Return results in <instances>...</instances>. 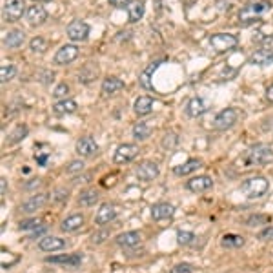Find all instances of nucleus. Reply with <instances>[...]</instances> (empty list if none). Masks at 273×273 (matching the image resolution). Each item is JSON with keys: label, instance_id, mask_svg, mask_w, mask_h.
<instances>
[{"label": "nucleus", "instance_id": "nucleus-1", "mask_svg": "<svg viewBox=\"0 0 273 273\" xmlns=\"http://www.w3.org/2000/svg\"><path fill=\"white\" fill-rule=\"evenodd\" d=\"M243 162L250 168V166H264L273 162V150L268 144H255L250 150L244 151Z\"/></svg>", "mask_w": 273, "mask_h": 273}, {"label": "nucleus", "instance_id": "nucleus-2", "mask_svg": "<svg viewBox=\"0 0 273 273\" xmlns=\"http://www.w3.org/2000/svg\"><path fill=\"white\" fill-rule=\"evenodd\" d=\"M270 9H272V4L266 2V0L248 4V5H244L243 9L239 11V22H241L243 26H248V24L259 20V18H261L264 13H268Z\"/></svg>", "mask_w": 273, "mask_h": 273}, {"label": "nucleus", "instance_id": "nucleus-3", "mask_svg": "<svg viewBox=\"0 0 273 273\" xmlns=\"http://www.w3.org/2000/svg\"><path fill=\"white\" fill-rule=\"evenodd\" d=\"M270 190V182L264 177H250L241 184V191L248 199H261L263 195H266V191Z\"/></svg>", "mask_w": 273, "mask_h": 273}, {"label": "nucleus", "instance_id": "nucleus-4", "mask_svg": "<svg viewBox=\"0 0 273 273\" xmlns=\"http://www.w3.org/2000/svg\"><path fill=\"white\" fill-rule=\"evenodd\" d=\"M239 44L237 36L230 35V33H215L210 36V46L215 53H226L235 49Z\"/></svg>", "mask_w": 273, "mask_h": 273}, {"label": "nucleus", "instance_id": "nucleus-5", "mask_svg": "<svg viewBox=\"0 0 273 273\" xmlns=\"http://www.w3.org/2000/svg\"><path fill=\"white\" fill-rule=\"evenodd\" d=\"M26 11V0H5L4 9H2V18L5 22H18Z\"/></svg>", "mask_w": 273, "mask_h": 273}, {"label": "nucleus", "instance_id": "nucleus-6", "mask_svg": "<svg viewBox=\"0 0 273 273\" xmlns=\"http://www.w3.org/2000/svg\"><path fill=\"white\" fill-rule=\"evenodd\" d=\"M237 111L233 108H228V109H222L221 113L217 115L215 120H213V128L219 129V131H226V129L233 128L235 122H237Z\"/></svg>", "mask_w": 273, "mask_h": 273}, {"label": "nucleus", "instance_id": "nucleus-7", "mask_svg": "<svg viewBox=\"0 0 273 273\" xmlns=\"http://www.w3.org/2000/svg\"><path fill=\"white\" fill-rule=\"evenodd\" d=\"M46 263L60 264V266H67V268H77V266H80V263H82V255H80V253H62V255L47 257Z\"/></svg>", "mask_w": 273, "mask_h": 273}, {"label": "nucleus", "instance_id": "nucleus-8", "mask_svg": "<svg viewBox=\"0 0 273 273\" xmlns=\"http://www.w3.org/2000/svg\"><path fill=\"white\" fill-rule=\"evenodd\" d=\"M135 175L139 177V181L151 182L153 179L159 177V164L153 160H146L142 164H139V168L135 170Z\"/></svg>", "mask_w": 273, "mask_h": 273}, {"label": "nucleus", "instance_id": "nucleus-9", "mask_svg": "<svg viewBox=\"0 0 273 273\" xmlns=\"http://www.w3.org/2000/svg\"><path fill=\"white\" fill-rule=\"evenodd\" d=\"M66 33H67V36H69V40L84 42L89 35V26L82 20H75V22H71V24L67 26Z\"/></svg>", "mask_w": 273, "mask_h": 273}, {"label": "nucleus", "instance_id": "nucleus-10", "mask_svg": "<svg viewBox=\"0 0 273 273\" xmlns=\"http://www.w3.org/2000/svg\"><path fill=\"white\" fill-rule=\"evenodd\" d=\"M139 155V146L137 144H120L115 151V164H126V162H131Z\"/></svg>", "mask_w": 273, "mask_h": 273}, {"label": "nucleus", "instance_id": "nucleus-11", "mask_svg": "<svg viewBox=\"0 0 273 273\" xmlns=\"http://www.w3.org/2000/svg\"><path fill=\"white\" fill-rule=\"evenodd\" d=\"M117 206L115 204H109V202H106V204H102V206L98 208L97 215H95V222H97L98 226H104V224H109L111 221H115L117 219Z\"/></svg>", "mask_w": 273, "mask_h": 273}, {"label": "nucleus", "instance_id": "nucleus-12", "mask_svg": "<svg viewBox=\"0 0 273 273\" xmlns=\"http://www.w3.org/2000/svg\"><path fill=\"white\" fill-rule=\"evenodd\" d=\"M77 57H78L77 46L67 44V46H62L57 51V55H55V64H58V66H66V64H71Z\"/></svg>", "mask_w": 273, "mask_h": 273}, {"label": "nucleus", "instance_id": "nucleus-13", "mask_svg": "<svg viewBox=\"0 0 273 273\" xmlns=\"http://www.w3.org/2000/svg\"><path fill=\"white\" fill-rule=\"evenodd\" d=\"M47 201H49L47 193H36V195H33L31 199H27V201L22 204L20 210L24 213H33L36 212V210H42V208L47 204Z\"/></svg>", "mask_w": 273, "mask_h": 273}, {"label": "nucleus", "instance_id": "nucleus-14", "mask_svg": "<svg viewBox=\"0 0 273 273\" xmlns=\"http://www.w3.org/2000/svg\"><path fill=\"white\" fill-rule=\"evenodd\" d=\"M186 188L193 193H202V191H208L210 188H213V179L208 175H199V177H193L191 181H188Z\"/></svg>", "mask_w": 273, "mask_h": 273}, {"label": "nucleus", "instance_id": "nucleus-15", "mask_svg": "<svg viewBox=\"0 0 273 273\" xmlns=\"http://www.w3.org/2000/svg\"><path fill=\"white\" fill-rule=\"evenodd\" d=\"M97 151H98V144L89 135H86V137L77 140V153L80 155V157H93Z\"/></svg>", "mask_w": 273, "mask_h": 273}, {"label": "nucleus", "instance_id": "nucleus-16", "mask_svg": "<svg viewBox=\"0 0 273 273\" xmlns=\"http://www.w3.org/2000/svg\"><path fill=\"white\" fill-rule=\"evenodd\" d=\"M26 18H27V22H29V26H33V27L42 26V24L47 20V11L44 9L42 5H31L26 13Z\"/></svg>", "mask_w": 273, "mask_h": 273}, {"label": "nucleus", "instance_id": "nucleus-17", "mask_svg": "<svg viewBox=\"0 0 273 273\" xmlns=\"http://www.w3.org/2000/svg\"><path fill=\"white\" fill-rule=\"evenodd\" d=\"M38 248H40L42 252H58V250L66 248V241L60 237H55V235H46V237L40 239Z\"/></svg>", "mask_w": 273, "mask_h": 273}, {"label": "nucleus", "instance_id": "nucleus-18", "mask_svg": "<svg viewBox=\"0 0 273 273\" xmlns=\"http://www.w3.org/2000/svg\"><path fill=\"white\" fill-rule=\"evenodd\" d=\"M175 213V208L168 204V202H159L151 206V219L153 221H164V219H171Z\"/></svg>", "mask_w": 273, "mask_h": 273}, {"label": "nucleus", "instance_id": "nucleus-19", "mask_svg": "<svg viewBox=\"0 0 273 273\" xmlns=\"http://www.w3.org/2000/svg\"><path fill=\"white\" fill-rule=\"evenodd\" d=\"M250 64H253V66H270V64H273V49H270V47L257 49L250 57Z\"/></svg>", "mask_w": 273, "mask_h": 273}, {"label": "nucleus", "instance_id": "nucleus-20", "mask_svg": "<svg viewBox=\"0 0 273 273\" xmlns=\"http://www.w3.org/2000/svg\"><path fill=\"white\" fill-rule=\"evenodd\" d=\"M204 111H206V104L202 102V98H199V97L190 98V100H188V104H186V115H188V117H191V119L201 117Z\"/></svg>", "mask_w": 273, "mask_h": 273}, {"label": "nucleus", "instance_id": "nucleus-21", "mask_svg": "<svg viewBox=\"0 0 273 273\" xmlns=\"http://www.w3.org/2000/svg\"><path fill=\"white\" fill-rule=\"evenodd\" d=\"M84 222H86L84 215H80V213H75V215L67 217L66 221L60 224V228H62V232L71 233V232H77V230H80V228L84 226Z\"/></svg>", "mask_w": 273, "mask_h": 273}, {"label": "nucleus", "instance_id": "nucleus-22", "mask_svg": "<svg viewBox=\"0 0 273 273\" xmlns=\"http://www.w3.org/2000/svg\"><path fill=\"white\" fill-rule=\"evenodd\" d=\"M120 89H124V82L120 80V78H117V77L104 78L102 95H106V97H111V95H115V93H119Z\"/></svg>", "mask_w": 273, "mask_h": 273}, {"label": "nucleus", "instance_id": "nucleus-23", "mask_svg": "<svg viewBox=\"0 0 273 273\" xmlns=\"http://www.w3.org/2000/svg\"><path fill=\"white\" fill-rule=\"evenodd\" d=\"M162 64V60H157V62H151L150 66L146 67L144 71L140 73V77H139V82H140V86L144 89H151L153 88V84H151V75H153L157 69H159V66Z\"/></svg>", "mask_w": 273, "mask_h": 273}, {"label": "nucleus", "instance_id": "nucleus-24", "mask_svg": "<svg viewBox=\"0 0 273 273\" xmlns=\"http://www.w3.org/2000/svg\"><path fill=\"white\" fill-rule=\"evenodd\" d=\"M26 40V35H24V31H9L7 35L4 36V46L9 47V49H16V47H20Z\"/></svg>", "mask_w": 273, "mask_h": 273}, {"label": "nucleus", "instance_id": "nucleus-25", "mask_svg": "<svg viewBox=\"0 0 273 273\" xmlns=\"http://www.w3.org/2000/svg\"><path fill=\"white\" fill-rule=\"evenodd\" d=\"M202 166V162L199 159H190V160H186L184 164L181 166H175L173 168V173L179 177H184V175H190V173H193V171H197L199 168Z\"/></svg>", "mask_w": 273, "mask_h": 273}, {"label": "nucleus", "instance_id": "nucleus-26", "mask_svg": "<svg viewBox=\"0 0 273 273\" xmlns=\"http://www.w3.org/2000/svg\"><path fill=\"white\" fill-rule=\"evenodd\" d=\"M135 113L139 117H144V115H150L153 111V98L151 97H139L135 100Z\"/></svg>", "mask_w": 273, "mask_h": 273}, {"label": "nucleus", "instance_id": "nucleus-27", "mask_svg": "<svg viewBox=\"0 0 273 273\" xmlns=\"http://www.w3.org/2000/svg\"><path fill=\"white\" fill-rule=\"evenodd\" d=\"M117 244L122 248H133L140 244V233L139 232H124L117 237Z\"/></svg>", "mask_w": 273, "mask_h": 273}, {"label": "nucleus", "instance_id": "nucleus-28", "mask_svg": "<svg viewBox=\"0 0 273 273\" xmlns=\"http://www.w3.org/2000/svg\"><path fill=\"white\" fill-rule=\"evenodd\" d=\"M77 102L75 100H58L55 106H53V111L55 115H71L77 111Z\"/></svg>", "mask_w": 273, "mask_h": 273}, {"label": "nucleus", "instance_id": "nucleus-29", "mask_svg": "<svg viewBox=\"0 0 273 273\" xmlns=\"http://www.w3.org/2000/svg\"><path fill=\"white\" fill-rule=\"evenodd\" d=\"M98 199H100V195H98L97 190H84L82 193H80V197H78V204L84 208L95 206L98 202Z\"/></svg>", "mask_w": 273, "mask_h": 273}, {"label": "nucleus", "instance_id": "nucleus-30", "mask_svg": "<svg viewBox=\"0 0 273 273\" xmlns=\"http://www.w3.org/2000/svg\"><path fill=\"white\" fill-rule=\"evenodd\" d=\"M129 22H139L144 16V2H131L128 5Z\"/></svg>", "mask_w": 273, "mask_h": 273}, {"label": "nucleus", "instance_id": "nucleus-31", "mask_svg": "<svg viewBox=\"0 0 273 273\" xmlns=\"http://www.w3.org/2000/svg\"><path fill=\"white\" fill-rule=\"evenodd\" d=\"M244 237L243 235H235V233H226L224 237L221 239V244L224 248H241L244 246Z\"/></svg>", "mask_w": 273, "mask_h": 273}, {"label": "nucleus", "instance_id": "nucleus-32", "mask_svg": "<svg viewBox=\"0 0 273 273\" xmlns=\"http://www.w3.org/2000/svg\"><path fill=\"white\" fill-rule=\"evenodd\" d=\"M150 135H151L150 124L139 122V124H135V126H133V137L137 140H146L148 137H150Z\"/></svg>", "mask_w": 273, "mask_h": 273}, {"label": "nucleus", "instance_id": "nucleus-33", "mask_svg": "<svg viewBox=\"0 0 273 273\" xmlns=\"http://www.w3.org/2000/svg\"><path fill=\"white\" fill-rule=\"evenodd\" d=\"M97 73H98L97 66H93V64H88V66L84 67L82 71L78 73V80H80V82H91L93 78L97 77Z\"/></svg>", "mask_w": 273, "mask_h": 273}, {"label": "nucleus", "instance_id": "nucleus-34", "mask_svg": "<svg viewBox=\"0 0 273 273\" xmlns=\"http://www.w3.org/2000/svg\"><path fill=\"white\" fill-rule=\"evenodd\" d=\"M15 75H16V67L13 64H2V67H0V80L2 82L11 80Z\"/></svg>", "mask_w": 273, "mask_h": 273}, {"label": "nucleus", "instance_id": "nucleus-35", "mask_svg": "<svg viewBox=\"0 0 273 273\" xmlns=\"http://www.w3.org/2000/svg\"><path fill=\"white\" fill-rule=\"evenodd\" d=\"M26 135H27V128H26V126H18V128H16L15 131L9 135L11 139L7 140V142H9V144H16V142H20V140L26 139Z\"/></svg>", "mask_w": 273, "mask_h": 273}, {"label": "nucleus", "instance_id": "nucleus-36", "mask_svg": "<svg viewBox=\"0 0 273 273\" xmlns=\"http://www.w3.org/2000/svg\"><path fill=\"white\" fill-rule=\"evenodd\" d=\"M29 47H31V51H35V53H44L47 49V42L42 38V36H35L33 40L29 42Z\"/></svg>", "mask_w": 273, "mask_h": 273}, {"label": "nucleus", "instance_id": "nucleus-37", "mask_svg": "<svg viewBox=\"0 0 273 273\" xmlns=\"http://www.w3.org/2000/svg\"><path fill=\"white\" fill-rule=\"evenodd\" d=\"M268 215H250L246 219V226H261V224H268Z\"/></svg>", "mask_w": 273, "mask_h": 273}, {"label": "nucleus", "instance_id": "nucleus-38", "mask_svg": "<svg viewBox=\"0 0 273 273\" xmlns=\"http://www.w3.org/2000/svg\"><path fill=\"white\" fill-rule=\"evenodd\" d=\"M18 263V255H11V252H5L2 250V268H11L13 264Z\"/></svg>", "mask_w": 273, "mask_h": 273}, {"label": "nucleus", "instance_id": "nucleus-39", "mask_svg": "<svg viewBox=\"0 0 273 273\" xmlns=\"http://www.w3.org/2000/svg\"><path fill=\"white\" fill-rule=\"evenodd\" d=\"M193 239H195V235L191 232H179L177 233V243L182 244V246H188V244L193 243Z\"/></svg>", "mask_w": 273, "mask_h": 273}, {"label": "nucleus", "instance_id": "nucleus-40", "mask_svg": "<svg viewBox=\"0 0 273 273\" xmlns=\"http://www.w3.org/2000/svg\"><path fill=\"white\" fill-rule=\"evenodd\" d=\"M177 142H179V137H177L175 133H166L164 139H162V146H164V148H168V150L175 148Z\"/></svg>", "mask_w": 273, "mask_h": 273}, {"label": "nucleus", "instance_id": "nucleus-41", "mask_svg": "<svg viewBox=\"0 0 273 273\" xmlns=\"http://www.w3.org/2000/svg\"><path fill=\"white\" fill-rule=\"evenodd\" d=\"M193 270L195 268H193L190 263H181V264H175L170 273H193Z\"/></svg>", "mask_w": 273, "mask_h": 273}, {"label": "nucleus", "instance_id": "nucleus-42", "mask_svg": "<svg viewBox=\"0 0 273 273\" xmlns=\"http://www.w3.org/2000/svg\"><path fill=\"white\" fill-rule=\"evenodd\" d=\"M67 93H69V86H67V84H60V86H58L57 89H55V93H53V97L55 98H58V100H66V95Z\"/></svg>", "mask_w": 273, "mask_h": 273}, {"label": "nucleus", "instance_id": "nucleus-43", "mask_svg": "<svg viewBox=\"0 0 273 273\" xmlns=\"http://www.w3.org/2000/svg\"><path fill=\"white\" fill-rule=\"evenodd\" d=\"M108 237H109V232H108V230H102V232L93 233V235H91V243L93 244H100V243H104V241H106Z\"/></svg>", "mask_w": 273, "mask_h": 273}, {"label": "nucleus", "instance_id": "nucleus-44", "mask_svg": "<svg viewBox=\"0 0 273 273\" xmlns=\"http://www.w3.org/2000/svg\"><path fill=\"white\" fill-rule=\"evenodd\" d=\"M38 226H40V221H36V219L20 221V230H36Z\"/></svg>", "mask_w": 273, "mask_h": 273}, {"label": "nucleus", "instance_id": "nucleus-45", "mask_svg": "<svg viewBox=\"0 0 273 273\" xmlns=\"http://www.w3.org/2000/svg\"><path fill=\"white\" fill-rule=\"evenodd\" d=\"M84 170V162L82 160H73V162H69V166H67V173H78V171Z\"/></svg>", "mask_w": 273, "mask_h": 273}, {"label": "nucleus", "instance_id": "nucleus-46", "mask_svg": "<svg viewBox=\"0 0 273 273\" xmlns=\"http://www.w3.org/2000/svg\"><path fill=\"white\" fill-rule=\"evenodd\" d=\"M259 239L261 241H273V226H268L266 230L259 233Z\"/></svg>", "mask_w": 273, "mask_h": 273}, {"label": "nucleus", "instance_id": "nucleus-47", "mask_svg": "<svg viewBox=\"0 0 273 273\" xmlns=\"http://www.w3.org/2000/svg\"><path fill=\"white\" fill-rule=\"evenodd\" d=\"M51 199H53V201H58V202L67 201V191L66 190H57V191H55V195H53Z\"/></svg>", "mask_w": 273, "mask_h": 273}, {"label": "nucleus", "instance_id": "nucleus-48", "mask_svg": "<svg viewBox=\"0 0 273 273\" xmlns=\"http://www.w3.org/2000/svg\"><path fill=\"white\" fill-rule=\"evenodd\" d=\"M109 4L122 9V7H128V5L131 4V0H109Z\"/></svg>", "mask_w": 273, "mask_h": 273}, {"label": "nucleus", "instance_id": "nucleus-49", "mask_svg": "<svg viewBox=\"0 0 273 273\" xmlns=\"http://www.w3.org/2000/svg\"><path fill=\"white\" fill-rule=\"evenodd\" d=\"M253 42H272V36H263V33H257L253 36Z\"/></svg>", "mask_w": 273, "mask_h": 273}, {"label": "nucleus", "instance_id": "nucleus-50", "mask_svg": "<svg viewBox=\"0 0 273 273\" xmlns=\"http://www.w3.org/2000/svg\"><path fill=\"white\" fill-rule=\"evenodd\" d=\"M264 97H266V100H268V102L273 104V86H270V88L266 89V95H264Z\"/></svg>", "mask_w": 273, "mask_h": 273}, {"label": "nucleus", "instance_id": "nucleus-51", "mask_svg": "<svg viewBox=\"0 0 273 273\" xmlns=\"http://www.w3.org/2000/svg\"><path fill=\"white\" fill-rule=\"evenodd\" d=\"M46 232V226H40L38 230H35V233L31 235V239H35V237H38V235H42V233Z\"/></svg>", "mask_w": 273, "mask_h": 273}, {"label": "nucleus", "instance_id": "nucleus-52", "mask_svg": "<svg viewBox=\"0 0 273 273\" xmlns=\"http://www.w3.org/2000/svg\"><path fill=\"white\" fill-rule=\"evenodd\" d=\"M35 186H36V188L40 186V179H35V181H33V182H29V184H26V188H27V190H31V188H35Z\"/></svg>", "mask_w": 273, "mask_h": 273}, {"label": "nucleus", "instance_id": "nucleus-53", "mask_svg": "<svg viewBox=\"0 0 273 273\" xmlns=\"http://www.w3.org/2000/svg\"><path fill=\"white\" fill-rule=\"evenodd\" d=\"M0 193H2V197L5 195V179H4V177L0 179Z\"/></svg>", "mask_w": 273, "mask_h": 273}, {"label": "nucleus", "instance_id": "nucleus-54", "mask_svg": "<svg viewBox=\"0 0 273 273\" xmlns=\"http://www.w3.org/2000/svg\"><path fill=\"white\" fill-rule=\"evenodd\" d=\"M36 160H38V164H46V160H47V155H40V157H36Z\"/></svg>", "mask_w": 273, "mask_h": 273}, {"label": "nucleus", "instance_id": "nucleus-55", "mask_svg": "<svg viewBox=\"0 0 273 273\" xmlns=\"http://www.w3.org/2000/svg\"><path fill=\"white\" fill-rule=\"evenodd\" d=\"M35 4H46V2H51V0H33Z\"/></svg>", "mask_w": 273, "mask_h": 273}]
</instances>
